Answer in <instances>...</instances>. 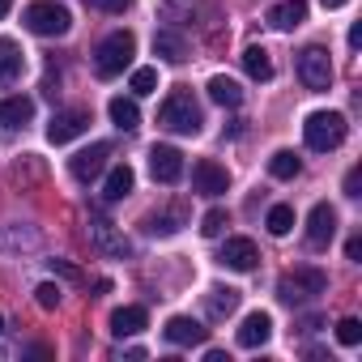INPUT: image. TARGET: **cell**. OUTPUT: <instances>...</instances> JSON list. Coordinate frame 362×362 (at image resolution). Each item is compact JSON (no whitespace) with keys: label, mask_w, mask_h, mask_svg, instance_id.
Here are the masks:
<instances>
[{"label":"cell","mask_w":362,"mask_h":362,"mask_svg":"<svg viewBox=\"0 0 362 362\" xmlns=\"http://www.w3.org/2000/svg\"><path fill=\"white\" fill-rule=\"evenodd\" d=\"M158 124L166 132H179V136H197L205 115H201V103L192 98V90H170L166 103L158 107Z\"/></svg>","instance_id":"1"},{"label":"cell","mask_w":362,"mask_h":362,"mask_svg":"<svg viewBox=\"0 0 362 362\" xmlns=\"http://www.w3.org/2000/svg\"><path fill=\"white\" fill-rule=\"evenodd\" d=\"M324 290H328V277H324V269H315V264H298L294 273H286V277L277 281V298H281L286 307H303V303L320 298Z\"/></svg>","instance_id":"2"},{"label":"cell","mask_w":362,"mask_h":362,"mask_svg":"<svg viewBox=\"0 0 362 362\" xmlns=\"http://www.w3.org/2000/svg\"><path fill=\"white\" fill-rule=\"evenodd\" d=\"M132 56H136L132 30H115V35H107V39L98 43V52H94V73H98V77H119V73L132 64Z\"/></svg>","instance_id":"3"},{"label":"cell","mask_w":362,"mask_h":362,"mask_svg":"<svg viewBox=\"0 0 362 362\" xmlns=\"http://www.w3.org/2000/svg\"><path fill=\"white\" fill-rule=\"evenodd\" d=\"M303 141H307V149H315V153L337 149V145L345 141V115H341V111H311L307 124H303Z\"/></svg>","instance_id":"4"},{"label":"cell","mask_w":362,"mask_h":362,"mask_svg":"<svg viewBox=\"0 0 362 362\" xmlns=\"http://www.w3.org/2000/svg\"><path fill=\"white\" fill-rule=\"evenodd\" d=\"M22 22H26V30H35V35H43V39H60V35H69V26H73L69 9L56 5V0H35V5H26V9H22Z\"/></svg>","instance_id":"5"},{"label":"cell","mask_w":362,"mask_h":362,"mask_svg":"<svg viewBox=\"0 0 362 362\" xmlns=\"http://www.w3.org/2000/svg\"><path fill=\"white\" fill-rule=\"evenodd\" d=\"M298 77H303V86L307 90H328L332 86V60H328V52L324 47H303L298 52Z\"/></svg>","instance_id":"6"},{"label":"cell","mask_w":362,"mask_h":362,"mask_svg":"<svg viewBox=\"0 0 362 362\" xmlns=\"http://www.w3.org/2000/svg\"><path fill=\"white\" fill-rule=\"evenodd\" d=\"M226 188H230V175H226L222 162L201 158V162L192 166V192H197V197H222Z\"/></svg>","instance_id":"7"},{"label":"cell","mask_w":362,"mask_h":362,"mask_svg":"<svg viewBox=\"0 0 362 362\" xmlns=\"http://www.w3.org/2000/svg\"><path fill=\"white\" fill-rule=\"evenodd\" d=\"M86 128H90V111L69 107V111H56V115H52V124H47V141H52V145H69V141H77Z\"/></svg>","instance_id":"8"},{"label":"cell","mask_w":362,"mask_h":362,"mask_svg":"<svg viewBox=\"0 0 362 362\" xmlns=\"http://www.w3.org/2000/svg\"><path fill=\"white\" fill-rule=\"evenodd\" d=\"M107 158H111V145H107V141H94L90 149L73 153L69 170H73V179H81V184H90V179H98V175L107 170Z\"/></svg>","instance_id":"9"},{"label":"cell","mask_w":362,"mask_h":362,"mask_svg":"<svg viewBox=\"0 0 362 362\" xmlns=\"http://www.w3.org/2000/svg\"><path fill=\"white\" fill-rule=\"evenodd\" d=\"M90 243L103 252V256H115V260H124V256H132V243L107 222V218H90Z\"/></svg>","instance_id":"10"},{"label":"cell","mask_w":362,"mask_h":362,"mask_svg":"<svg viewBox=\"0 0 362 362\" xmlns=\"http://www.w3.org/2000/svg\"><path fill=\"white\" fill-rule=\"evenodd\" d=\"M256 260H260V252H256V243H252V239H243V235L226 239V243H222V252H218V264H226V269H235V273H252V269H256Z\"/></svg>","instance_id":"11"},{"label":"cell","mask_w":362,"mask_h":362,"mask_svg":"<svg viewBox=\"0 0 362 362\" xmlns=\"http://www.w3.org/2000/svg\"><path fill=\"white\" fill-rule=\"evenodd\" d=\"M149 175L158 179V184H175V179L184 175V153H179L175 145H153L149 149Z\"/></svg>","instance_id":"12"},{"label":"cell","mask_w":362,"mask_h":362,"mask_svg":"<svg viewBox=\"0 0 362 362\" xmlns=\"http://www.w3.org/2000/svg\"><path fill=\"white\" fill-rule=\"evenodd\" d=\"M332 235H337V209L324 205V201L311 205V214H307V243L311 247H328Z\"/></svg>","instance_id":"13"},{"label":"cell","mask_w":362,"mask_h":362,"mask_svg":"<svg viewBox=\"0 0 362 362\" xmlns=\"http://www.w3.org/2000/svg\"><path fill=\"white\" fill-rule=\"evenodd\" d=\"M162 332H166L170 345H205L209 341V328L201 320H192V315H170Z\"/></svg>","instance_id":"14"},{"label":"cell","mask_w":362,"mask_h":362,"mask_svg":"<svg viewBox=\"0 0 362 362\" xmlns=\"http://www.w3.org/2000/svg\"><path fill=\"white\" fill-rule=\"evenodd\" d=\"M269 337H273V315H269V311H252V315L239 324V332H235V341H239L243 349H260Z\"/></svg>","instance_id":"15"},{"label":"cell","mask_w":362,"mask_h":362,"mask_svg":"<svg viewBox=\"0 0 362 362\" xmlns=\"http://www.w3.org/2000/svg\"><path fill=\"white\" fill-rule=\"evenodd\" d=\"M35 119V98L13 94V98H0V128H22Z\"/></svg>","instance_id":"16"},{"label":"cell","mask_w":362,"mask_h":362,"mask_svg":"<svg viewBox=\"0 0 362 362\" xmlns=\"http://www.w3.org/2000/svg\"><path fill=\"white\" fill-rule=\"evenodd\" d=\"M307 22V0H281L269 9V26L273 30H298Z\"/></svg>","instance_id":"17"},{"label":"cell","mask_w":362,"mask_h":362,"mask_svg":"<svg viewBox=\"0 0 362 362\" xmlns=\"http://www.w3.org/2000/svg\"><path fill=\"white\" fill-rule=\"evenodd\" d=\"M149 324V315H145V307H115L111 311V337H136L141 328Z\"/></svg>","instance_id":"18"},{"label":"cell","mask_w":362,"mask_h":362,"mask_svg":"<svg viewBox=\"0 0 362 362\" xmlns=\"http://www.w3.org/2000/svg\"><path fill=\"white\" fill-rule=\"evenodd\" d=\"M26 69V56L13 39H0V86H13Z\"/></svg>","instance_id":"19"},{"label":"cell","mask_w":362,"mask_h":362,"mask_svg":"<svg viewBox=\"0 0 362 362\" xmlns=\"http://www.w3.org/2000/svg\"><path fill=\"white\" fill-rule=\"evenodd\" d=\"M153 56H162L166 64H184V60H188V43H184V35L158 30V35H153Z\"/></svg>","instance_id":"20"},{"label":"cell","mask_w":362,"mask_h":362,"mask_svg":"<svg viewBox=\"0 0 362 362\" xmlns=\"http://www.w3.org/2000/svg\"><path fill=\"white\" fill-rule=\"evenodd\" d=\"M132 184H136V175H132L128 162H124V166H111V170H107V184H103V201H124V197L132 192Z\"/></svg>","instance_id":"21"},{"label":"cell","mask_w":362,"mask_h":362,"mask_svg":"<svg viewBox=\"0 0 362 362\" xmlns=\"http://www.w3.org/2000/svg\"><path fill=\"white\" fill-rule=\"evenodd\" d=\"M107 111H111V124L119 128V132H132L136 124H141V107H136V98H111L107 103Z\"/></svg>","instance_id":"22"},{"label":"cell","mask_w":362,"mask_h":362,"mask_svg":"<svg viewBox=\"0 0 362 362\" xmlns=\"http://www.w3.org/2000/svg\"><path fill=\"white\" fill-rule=\"evenodd\" d=\"M235 307H239V290H230V286H214V290L205 294V311H209V320H226Z\"/></svg>","instance_id":"23"},{"label":"cell","mask_w":362,"mask_h":362,"mask_svg":"<svg viewBox=\"0 0 362 362\" xmlns=\"http://www.w3.org/2000/svg\"><path fill=\"white\" fill-rule=\"evenodd\" d=\"M243 69H247V77H252V81H273V60H269V52H264V47H256V43L243 52Z\"/></svg>","instance_id":"24"},{"label":"cell","mask_w":362,"mask_h":362,"mask_svg":"<svg viewBox=\"0 0 362 362\" xmlns=\"http://www.w3.org/2000/svg\"><path fill=\"white\" fill-rule=\"evenodd\" d=\"M209 98L218 103V107H239L243 103V90H239V81H230V77H209Z\"/></svg>","instance_id":"25"},{"label":"cell","mask_w":362,"mask_h":362,"mask_svg":"<svg viewBox=\"0 0 362 362\" xmlns=\"http://www.w3.org/2000/svg\"><path fill=\"white\" fill-rule=\"evenodd\" d=\"M298 170H303V162H298L294 149H277V153L269 158V175H273V179H294Z\"/></svg>","instance_id":"26"},{"label":"cell","mask_w":362,"mask_h":362,"mask_svg":"<svg viewBox=\"0 0 362 362\" xmlns=\"http://www.w3.org/2000/svg\"><path fill=\"white\" fill-rule=\"evenodd\" d=\"M264 226H269V235L286 239V235L294 230V209H290V205H273V209H269V218H264Z\"/></svg>","instance_id":"27"},{"label":"cell","mask_w":362,"mask_h":362,"mask_svg":"<svg viewBox=\"0 0 362 362\" xmlns=\"http://www.w3.org/2000/svg\"><path fill=\"white\" fill-rule=\"evenodd\" d=\"M153 90H158V69H132V94L145 98Z\"/></svg>","instance_id":"28"},{"label":"cell","mask_w":362,"mask_h":362,"mask_svg":"<svg viewBox=\"0 0 362 362\" xmlns=\"http://www.w3.org/2000/svg\"><path fill=\"white\" fill-rule=\"evenodd\" d=\"M337 341H341V345H358V341H362V320L345 315V320L337 324Z\"/></svg>","instance_id":"29"},{"label":"cell","mask_w":362,"mask_h":362,"mask_svg":"<svg viewBox=\"0 0 362 362\" xmlns=\"http://www.w3.org/2000/svg\"><path fill=\"white\" fill-rule=\"evenodd\" d=\"M222 230H226V214H222V209H209V214L201 218V235H205V239H218Z\"/></svg>","instance_id":"30"},{"label":"cell","mask_w":362,"mask_h":362,"mask_svg":"<svg viewBox=\"0 0 362 362\" xmlns=\"http://www.w3.org/2000/svg\"><path fill=\"white\" fill-rule=\"evenodd\" d=\"M35 303H39L43 311H56V307H60V286H56V281H43V286L35 290Z\"/></svg>","instance_id":"31"},{"label":"cell","mask_w":362,"mask_h":362,"mask_svg":"<svg viewBox=\"0 0 362 362\" xmlns=\"http://www.w3.org/2000/svg\"><path fill=\"white\" fill-rule=\"evenodd\" d=\"M52 273H56V277H64V281H77V286L86 281V273H81L73 260H52Z\"/></svg>","instance_id":"32"},{"label":"cell","mask_w":362,"mask_h":362,"mask_svg":"<svg viewBox=\"0 0 362 362\" xmlns=\"http://www.w3.org/2000/svg\"><path fill=\"white\" fill-rule=\"evenodd\" d=\"M179 218H149V235H175Z\"/></svg>","instance_id":"33"},{"label":"cell","mask_w":362,"mask_h":362,"mask_svg":"<svg viewBox=\"0 0 362 362\" xmlns=\"http://www.w3.org/2000/svg\"><path fill=\"white\" fill-rule=\"evenodd\" d=\"M86 5H90V9H103V13H124L132 0H86Z\"/></svg>","instance_id":"34"},{"label":"cell","mask_w":362,"mask_h":362,"mask_svg":"<svg viewBox=\"0 0 362 362\" xmlns=\"http://www.w3.org/2000/svg\"><path fill=\"white\" fill-rule=\"evenodd\" d=\"M345 197H362V170L358 166L345 170Z\"/></svg>","instance_id":"35"},{"label":"cell","mask_w":362,"mask_h":362,"mask_svg":"<svg viewBox=\"0 0 362 362\" xmlns=\"http://www.w3.org/2000/svg\"><path fill=\"white\" fill-rule=\"evenodd\" d=\"M345 256L358 260V256H362V239H349V243H345Z\"/></svg>","instance_id":"36"},{"label":"cell","mask_w":362,"mask_h":362,"mask_svg":"<svg viewBox=\"0 0 362 362\" xmlns=\"http://www.w3.org/2000/svg\"><path fill=\"white\" fill-rule=\"evenodd\" d=\"M320 324H324V320H320V315H307V320H303V324H298V328H303V332H315V328H320Z\"/></svg>","instance_id":"37"},{"label":"cell","mask_w":362,"mask_h":362,"mask_svg":"<svg viewBox=\"0 0 362 362\" xmlns=\"http://www.w3.org/2000/svg\"><path fill=\"white\" fill-rule=\"evenodd\" d=\"M324 9H341V5H349V0H320Z\"/></svg>","instance_id":"38"},{"label":"cell","mask_w":362,"mask_h":362,"mask_svg":"<svg viewBox=\"0 0 362 362\" xmlns=\"http://www.w3.org/2000/svg\"><path fill=\"white\" fill-rule=\"evenodd\" d=\"M9 9H13V0H0V18H5Z\"/></svg>","instance_id":"39"},{"label":"cell","mask_w":362,"mask_h":362,"mask_svg":"<svg viewBox=\"0 0 362 362\" xmlns=\"http://www.w3.org/2000/svg\"><path fill=\"white\" fill-rule=\"evenodd\" d=\"M0 332H5V315H0Z\"/></svg>","instance_id":"40"}]
</instances>
